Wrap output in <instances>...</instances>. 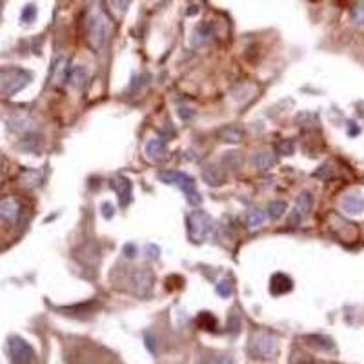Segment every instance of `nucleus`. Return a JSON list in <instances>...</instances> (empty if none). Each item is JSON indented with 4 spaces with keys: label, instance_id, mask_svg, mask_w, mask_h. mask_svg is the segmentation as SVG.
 I'll use <instances>...</instances> for the list:
<instances>
[{
    "label": "nucleus",
    "instance_id": "20e7f679",
    "mask_svg": "<svg viewBox=\"0 0 364 364\" xmlns=\"http://www.w3.org/2000/svg\"><path fill=\"white\" fill-rule=\"evenodd\" d=\"M249 353L253 357H259V359H271L275 357L279 351V342L277 337L271 335V333H255L251 339H249V346H248Z\"/></svg>",
    "mask_w": 364,
    "mask_h": 364
},
{
    "label": "nucleus",
    "instance_id": "b1692460",
    "mask_svg": "<svg viewBox=\"0 0 364 364\" xmlns=\"http://www.w3.org/2000/svg\"><path fill=\"white\" fill-rule=\"evenodd\" d=\"M217 293L224 299L231 297V295H233V284H231V281H228V279L221 281V283L217 284Z\"/></svg>",
    "mask_w": 364,
    "mask_h": 364
},
{
    "label": "nucleus",
    "instance_id": "39448f33",
    "mask_svg": "<svg viewBox=\"0 0 364 364\" xmlns=\"http://www.w3.org/2000/svg\"><path fill=\"white\" fill-rule=\"evenodd\" d=\"M29 75L20 69H6L0 71V95L11 97L13 93L20 91L28 84Z\"/></svg>",
    "mask_w": 364,
    "mask_h": 364
},
{
    "label": "nucleus",
    "instance_id": "423d86ee",
    "mask_svg": "<svg viewBox=\"0 0 364 364\" xmlns=\"http://www.w3.org/2000/svg\"><path fill=\"white\" fill-rule=\"evenodd\" d=\"M313 208V193L304 190V192L299 193L297 201H295V206H293L292 213L288 215V224L290 226H299Z\"/></svg>",
    "mask_w": 364,
    "mask_h": 364
},
{
    "label": "nucleus",
    "instance_id": "c756f323",
    "mask_svg": "<svg viewBox=\"0 0 364 364\" xmlns=\"http://www.w3.org/2000/svg\"><path fill=\"white\" fill-rule=\"evenodd\" d=\"M292 364H313V360L306 355H295L292 359Z\"/></svg>",
    "mask_w": 364,
    "mask_h": 364
},
{
    "label": "nucleus",
    "instance_id": "dca6fc26",
    "mask_svg": "<svg viewBox=\"0 0 364 364\" xmlns=\"http://www.w3.org/2000/svg\"><path fill=\"white\" fill-rule=\"evenodd\" d=\"M242 130H239L237 126H226V128H222L221 131H219V139L222 140V142H239L240 139H242Z\"/></svg>",
    "mask_w": 364,
    "mask_h": 364
},
{
    "label": "nucleus",
    "instance_id": "6e6552de",
    "mask_svg": "<svg viewBox=\"0 0 364 364\" xmlns=\"http://www.w3.org/2000/svg\"><path fill=\"white\" fill-rule=\"evenodd\" d=\"M20 211H22V204L19 199L8 195L0 199V219L8 224H17L20 219Z\"/></svg>",
    "mask_w": 364,
    "mask_h": 364
},
{
    "label": "nucleus",
    "instance_id": "c85d7f7f",
    "mask_svg": "<svg viewBox=\"0 0 364 364\" xmlns=\"http://www.w3.org/2000/svg\"><path fill=\"white\" fill-rule=\"evenodd\" d=\"M102 215H104V219H111V217L115 215V208L111 206L110 202H104L102 204Z\"/></svg>",
    "mask_w": 364,
    "mask_h": 364
},
{
    "label": "nucleus",
    "instance_id": "f8f14e48",
    "mask_svg": "<svg viewBox=\"0 0 364 364\" xmlns=\"http://www.w3.org/2000/svg\"><path fill=\"white\" fill-rule=\"evenodd\" d=\"M340 208L350 215H359L364 211V199L360 195H346L340 202Z\"/></svg>",
    "mask_w": 364,
    "mask_h": 364
},
{
    "label": "nucleus",
    "instance_id": "393cba45",
    "mask_svg": "<svg viewBox=\"0 0 364 364\" xmlns=\"http://www.w3.org/2000/svg\"><path fill=\"white\" fill-rule=\"evenodd\" d=\"M351 20H353L357 26H364V6L362 4H357L351 10Z\"/></svg>",
    "mask_w": 364,
    "mask_h": 364
},
{
    "label": "nucleus",
    "instance_id": "7ed1b4c3",
    "mask_svg": "<svg viewBox=\"0 0 364 364\" xmlns=\"http://www.w3.org/2000/svg\"><path fill=\"white\" fill-rule=\"evenodd\" d=\"M213 231V219L206 211H193L188 215V233L193 242H202Z\"/></svg>",
    "mask_w": 364,
    "mask_h": 364
},
{
    "label": "nucleus",
    "instance_id": "9b49d317",
    "mask_svg": "<svg viewBox=\"0 0 364 364\" xmlns=\"http://www.w3.org/2000/svg\"><path fill=\"white\" fill-rule=\"evenodd\" d=\"M292 288H293L292 279L288 277V275H284V273H275V275L271 277L269 292H271L273 295H283V293L290 292Z\"/></svg>",
    "mask_w": 364,
    "mask_h": 364
},
{
    "label": "nucleus",
    "instance_id": "9d476101",
    "mask_svg": "<svg viewBox=\"0 0 364 364\" xmlns=\"http://www.w3.org/2000/svg\"><path fill=\"white\" fill-rule=\"evenodd\" d=\"M110 186L115 190V193L119 195L120 206H126L131 201V182L124 177H115L110 180Z\"/></svg>",
    "mask_w": 364,
    "mask_h": 364
},
{
    "label": "nucleus",
    "instance_id": "5701e85b",
    "mask_svg": "<svg viewBox=\"0 0 364 364\" xmlns=\"http://www.w3.org/2000/svg\"><path fill=\"white\" fill-rule=\"evenodd\" d=\"M306 340H310L308 344L317 346V348H321V350H331V348H333L331 340L326 339V337H321V335H310V337H306Z\"/></svg>",
    "mask_w": 364,
    "mask_h": 364
},
{
    "label": "nucleus",
    "instance_id": "4468645a",
    "mask_svg": "<svg viewBox=\"0 0 364 364\" xmlns=\"http://www.w3.org/2000/svg\"><path fill=\"white\" fill-rule=\"evenodd\" d=\"M146 155L151 160H160L166 155V142L162 139H153L146 144Z\"/></svg>",
    "mask_w": 364,
    "mask_h": 364
},
{
    "label": "nucleus",
    "instance_id": "a878e982",
    "mask_svg": "<svg viewBox=\"0 0 364 364\" xmlns=\"http://www.w3.org/2000/svg\"><path fill=\"white\" fill-rule=\"evenodd\" d=\"M277 151L281 155H292L293 153V142L292 140H283V142H279Z\"/></svg>",
    "mask_w": 364,
    "mask_h": 364
},
{
    "label": "nucleus",
    "instance_id": "412c9836",
    "mask_svg": "<svg viewBox=\"0 0 364 364\" xmlns=\"http://www.w3.org/2000/svg\"><path fill=\"white\" fill-rule=\"evenodd\" d=\"M286 202L284 201H273L271 204L268 206V215L269 219H273V221H277V219H281V217L284 215V211H286Z\"/></svg>",
    "mask_w": 364,
    "mask_h": 364
},
{
    "label": "nucleus",
    "instance_id": "a211bd4d",
    "mask_svg": "<svg viewBox=\"0 0 364 364\" xmlns=\"http://www.w3.org/2000/svg\"><path fill=\"white\" fill-rule=\"evenodd\" d=\"M31 119H29L28 115H24V113H19V115H15L10 119V126L13 128V130H19V131H28L31 130Z\"/></svg>",
    "mask_w": 364,
    "mask_h": 364
},
{
    "label": "nucleus",
    "instance_id": "1a4fd4ad",
    "mask_svg": "<svg viewBox=\"0 0 364 364\" xmlns=\"http://www.w3.org/2000/svg\"><path fill=\"white\" fill-rule=\"evenodd\" d=\"M131 284H133V290L137 295L144 297L151 292V286H153V273L148 268H137L131 273Z\"/></svg>",
    "mask_w": 364,
    "mask_h": 364
},
{
    "label": "nucleus",
    "instance_id": "7c9ffc66",
    "mask_svg": "<svg viewBox=\"0 0 364 364\" xmlns=\"http://www.w3.org/2000/svg\"><path fill=\"white\" fill-rule=\"evenodd\" d=\"M108 2H110V6L117 8L119 11H124L126 6H128V0H108Z\"/></svg>",
    "mask_w": 364,
    "mask_h": 364
},
{
    "label": "nucleus",
    "instance_id": "cd10ccee",
    "mask_svg": "<svg viewBox=\"0 0 364 364\" xmlns=\"http://www.w3.org/2000/svg\"><path fill=\"white\" fill-rule=\"evenodd\" d=\"M35 13H37L35 6H26L24 11H22V20H24V22H31V20L35 19Z\"/></svg>",
    "mask_w": 364,
    "mask_h": 364
},
{
    "label": "nucleus",
    "instance_id": "f03ea898",
    "mask_svg": "<svg viewBox=\"0 0 364 364\" xmlns=\"http://www.w3.org/2000/svg\"><path fill=\"white\" fill-rule=\"evenodd\" d=\"M158 178L166 184H171V186H177L180 192H184L186 195L188 202L197 206V204H201V193L197 192V186H195V180H193L190 175L186 173H180V171H173V169H168V171H160L158 173Z\"/></svg>",
    "mask_w": 364,
    "mask_h": 364
},
{
    "label": "nucleus",
    "instance_id": "bb28decb",
    "mask_svg": "<svg viewBox=\"0 0 364 364\" xmlns=\"http://www.w3.org/2000/svg\"><path fill=\"white\" fill-rule=\"evenodd\" d=\"M228 328H230L233 333H237L239 331V328H240V319H239V315L237 313H231L230 317H228Z\"/></svg>",
    "mask_w": 364,
    "mask_h": 364
},
{
    "label": "nucleus",
    "instance_id": "aec40b11",
    "mask_svg": "<svg viewBox=\"0 0 364 364\" xmlns=\"http://www.w3.org/2000/svg\"><path fill=\"white\" fill-rule=\"evenodd\" d=\"M211 37V28L210 24H201L195 29V37H193V46H202L204 42H208V39Z\"/></svg>",
    "mask_w": 364,
    "mask_h": 364
},
{
    "label": "nucleus",
    "instance_id": "2f4dec72",
    "mask_svg": "<svg viewBox=\"0 0 364 364\" xmlns=\"http://www.w3.org/2000/svg\"><path fill=\"white\" fill-rule=\"evenodd\" d=\"M146 253H148L149 259H157V257H158V248H157V246H153V244H148V246H146Z\"/></svg>",
    "mask_w": 364,
    "mask_h": 364
},
{
    "label": "nucleus",
    "instance_id": "f3484780",
    "mask_svg": "<svg viewBox=\"0 0 364 364\" xmlns=\"http://www.w3.org/2000/svg\"><path fill=\"white\" fill-rule=\"evenodd\" d=\"M273 164H275V157H273L271 153H268V151L257 153L253 157V166L257 169H260V171H266V169H269Z\"/></svg>",
    "mask_w": 364,
    "mask_h": 364
},
{
    "label": "nucleus",
    "instance_id": "6ab92c4d",
    "mask_svg": "<svg viewBox=\"0 0 364 364\" xmlns=\"http://www.w3.org/2000/svg\"><path fill=\"white\" fill-rule=\"evenodd\" d=\"M246 221H248L249 228H259V226H262L264 221H266V213H264L260 208H251V210L248 211Z\"/></svg>",
    "mask_w": 364,
    "mask_h": 364
},
{
    "label": "nucleus",
    "instance_id": "f704fd0d",
    "mask_svg": "<svg viewBox=\"0 0 364 364\" xmlns=\"http://www.w3.org/2000/svg\"><path fill=\"white\" fill-rule=\"evenodd\" d=\"M193 115V111L190 108H180V117L182 119H190Z\"/></svg>",
    "mask_w": 364,
    "mask_h": 364
},
{
    "label": "nucleus",
    "instance_id": "f257e3e1",
    "mask_svg": "<svg viewBox=\"0 0 364 364\" xmlns=\"http://www.w3.org/2000/svg\"><path fill=\"white\" fill-rule=\"evenodd\" d=\"M111 33V20L106 11L99 6H93L86 15V40L91 49L101 51L106 46Z\"/></svg>",
    "mask_w": 364,
    "mask_h": 364
},
{
    "label": "nucleus",
    "instance_id": "4be33fe9",
    "mask_svg": "<svg viewBox=\"0 0 364 364\" xmlns=\"http://www.w3.org/2000/svg\"><path fill=\"white\" fill-rule=\"evenodd\" d=\"M199 324H201V328H204V330H208V331H213L217 328V319L211 313H208V312H202L201 315H199Z\"/></svg>",
    "mask_w": 364,
    "mask_h": 364
},
{
    "label": "nucleus",
    "instance_id": "ddd939ff",
    "mask_svg": "<svg viewBox=\"0 0 364 364\" xmlns=\"http://www.w3.org/2000/svg\"><path fill=\"white\" fill-rule=\"evenodd\" d=\"M202 178H204V182H208L210 186H221L222 182H224L226 175L222 173V169L217 168V166H206V168L202 169Z\"/></svg>",
    "mask_w": 364,
    "mask_h": 364
},
{
    "label": "nucleus",
    "instance_id": "473e14b6",
    "mask_svg": "<svg viewBox=\"0 0 364 364\" xmlns=\"http://www.w3.org/2000/svg\"><path fill=\"white\" fill-rule=\"evenodd\" d=\"M124 253L128 255V257H135V255H137V248H135L133 244H126L124 246Z\"/></svg>",
    "mask_w": 364,
    "mask_h": 364
},
{
    "label": "nucleus",
    "instance_id": "72a5a7b5",
    "mask_svg": "<svg viewBox=\"0 0 364 364\" xmlns=\"http://www.w3.org/2000/svg\"><path fill=\"white\" fill-rule=\"evenodd\" d=\"M146 346H148V350L151 351V353H155L157 346H153V339H151V335H149V333H146Z\"/></svg>",
    "mask_w": 364,
    "mask_h": 364
},
{
    "label": "nucleus",
    "instance_id": "2eb2a0df",
    "mask_svg": "<svg viewBox=\"0 0 364 364\" xmlns=\"http://www.w3.org/2000/svg\"><path fill=\"white\" fill-rule=\"evenodd\" d=\"M66 78L69 80V84H71L73 87L80 89V87L86 84L87 73H86V69H84L82 66H73L69 71H66Z\"/></svg>",
    "mask_w": 364,
    "mask_h": 364
},
{
    "label": "nucleus",
    "instance_id": "0eeeda50",
    "mask_svg": "<svg viewBox=\"0 0 364 364\" xmlns=\"http://www.w3.org/2000/svg\"><path fill=\"white\" fill-rule=\"evenodd\" d=\"M10 355L15 364H29L35 359V351L31 344L20 337H11L10 339Z\"/></svg>",
    "mask_w": 364,
    "mask_h": 364
}]
</instances>
